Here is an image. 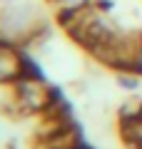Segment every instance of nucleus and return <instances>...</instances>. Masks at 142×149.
Here are the masks:
<instances>
[{
    "mask_svg": "<svg viewBox=\"0 0 142 149\" xmlns=\"http://www.w3.org/2000/svg\"><path fill=\"white\" fill-rule=\"evenodd\" d=\"M35 25V13L27 5H18L10 3V8L0 13V30L5 37H22L27 35V30Z\"/></svg>",
    "mask_w": 142,
    "mask_h": 149,
    "instance_id": "obj_1",
    "label": "nucleus"
},
{
    "mask_svg": "<svg viewBox=\"0 0 142 149\" xmlns=\"http://www.w3.org/2000/svg\"><path fill=\"white\" fill-rule=\"evenodd\" d=\"M22 80V52L8 40H0V82Z\"/></svg>",
    "mask_w": 142,
    "mask_h": 149,
    "instance_id": "obj_2",
    "label": "nucleus"
},
{
    "mask_svg": "<svg viewBox=\"0 0 142 149\" xmlns=\"http://www.w3.org/2000/svg\"><path fill=\"white\" fill-rule=\"evenodd\" d=\"M50 3H53V5H58L63 15H75V13L85 10L92 0H50Z\"/></svg>",
    "mask_w": 142,
    "mask_h": 149,
    "instance_id": "obj_3",
    "label": "nucleus"
},
{
    "mask_svg": "<svg viewBox=\"0 0 142 149\" xmlns=\"http://www.w3.org/2000/svg\"><path fill=\"white\" fill-rule=\"evenodd\" d=\"M117 82H120L122 87H127V90H137V87H140V80L132 77V74H122V77H117Z\"/></svg>",
    "mask_w": 142,
    "mask_h": 149,
    "instance_id": "obj_4",
    "label": "nucleus"
},
{
    "mask_svg": "<svg viewBox=\"0 0 142 149\" xmlns=\"http://www.w3.org/2000/svg\"><path fill=\"white\" fill-rule=\"evenodd\" d=\"M132 70H135V72H142V42H140V47L135 50V57H132Z\"/></svg>",
    "mask_w": 142,
    "mask_h": 149,
    "instance_id": "obj_5",
    "label": "nucleus"
},
{
    "mask_svg": "<svg viewBox=\"0 0 142 149\" xmlns=\"http://www.w3.org/2000/svg\"><path fill=\"white\" fill-rule=\"evenodd\" d=\"M0 3H8V5H10V3H15V0H0Z\"/></svg>",
    "mask_w": 142,
    "mask_h": 149,
    "instance_id": "obj_6",
    "label": "nucleus"
},
{
    "mask_svg": "<svg viewBox=\"0 0 142 149\" xmlns=\"http://www.w3.org/2000/svg\"><path fill=\"white\" fill-rule=\"evenodd\" d=\"M0 13H3V8H0Z\"/></svg>",
    "mask_w": 142,
    "mask_h": 149,
    "instance_id": "obj_7",
    "label": "nucleus"
}]
</instances>
